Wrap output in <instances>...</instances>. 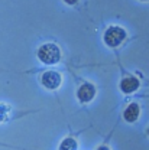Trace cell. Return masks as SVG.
Here are the masks:
<instances>
[{"mask_svg": "<svg viewBox=\"0 0 149 150\" xmlns=\"http://www.w3.org/2000/svg\"><path fill=\"white\" fill-rule=\"evenodd\" d=\"M126 38V30L120 26H110L106 32H104V42L107 46L116 48L119 46Z\"/></svg>", "mask_w": 149, "mask_h": 150, "instance_id": "7a4b0ae2", "label": "cell"}, {"mask_svg": "<svg viewBox=\"0 0 149 150\" xmlns=\"http://www.w3.org/2000/svg\"><path fill=\"white\" fill-rule=\"evenodd\" d=\"M78 144L73 137H68V139H64L62 143L59 144V150H77Z\"/></svg>", "mask_w": 149, "mask_h": 150, "instance_id": "52a82bcc", "label": "cell"}, {"mask_svg": "<svg viewBox=\"0 0 149 150\" xmlns=\"http://www.w3.org/2000/svg\"><path fill=\"white\" fill-rule=\"evenodd\" d=\"M138 88H139V81H138V78H135V76H126V78L120 82V90L125 94L135 93Z\"/></svg>", "mask_w": 149, "mask_h": 150, "instance_id": "5b68a950", "label": "cell"}, {"mask_svg": "<svg viewBox=\"0 0 149 150\" xmlns=\"http://www.w3.org/2000/svg\"><path fill=\"white\" fill-rule=\"evenodd\" d=\"M77 97H78V100L81 103H90L96 97V88H94V85L90 84V82L83 84L78 88V91H77Z\"/></svg>", "mask_w": 149, "mask_h": 150, "instance_id": "277c9868", "label": "cell"}, {"mask_svg": "<svg viewBox=\"0 0 149 150\" xmlns=\"http://www.w3.org/2000/svg\"><path fill=\"white\" fill-rule=\"evenodd\" d=\"M97 150H110V149H109L107 146H101V147H98Z\"/></svg>", "mask_w": 149, "mask_h": 150, "instance_id": "9c48e42d", "label": "cell"}, {"mask_svg": "<svg viewBox=\"0 0 149 150\" xmlns=\"http://www.w3.org/2000/svg\"><path fill=\"white\" fill-rule=\"evenodd\" d=\"M139 105L138 104H130L126 110H125V114H123V117H125V120L126 121H129V123H133V121H136L138 120V117H139Z\"/></svg>", "mask_w": 149, "mask_h": 150, "instance_id": "8992f818", "label": "cell"}, {"mask_svg": "<svg viewBox=\"0 0 149 150\" xmlns=\"http://www.w3.org/2000/svg\"><path fill=\"white\" fill-rule=\"evenodd\" d=\"M41 82L48 90H56V88H59V85L62 82V76L56 71H46V72H43V75H42Z\"/></svg>", "mask_w": 149, "mask_h": 150, "instance_id": "3957f363", "label": "cell"}, {"mask_svg": "<svg viewBox=\"0 0 149 150\" xmlns=\"http://www.w3.org/2000/svg\"><path fill=\"white\" fill-rule=\"evenodd\" d=\"M38 58L46 65H54L61 59V49L55 43H45L38 49Z\"/></svg>", "mask_w": 149, "mask_h": 150, "instance_id": "6da1fadb", "label": "cell"}, {"mask_svg": "<svg viewBox=\"0 0 149 150\" xmlns=\"http://www.w3.org/2000/svg\"><path fill=\"white\" fill-rule=\"evenodd\" d=\"M67 4H70V6H73V4H77L78 3V0H64Z\"/></svg>", "mask_w": 149, "mask_h": 150, "instance_id": "ba28073f", "label": "cell"}]
</instances>
